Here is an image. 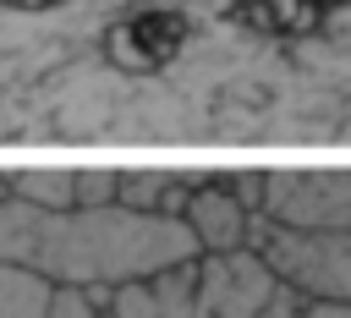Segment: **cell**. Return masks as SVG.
<instances>
[{"label":"cell","mask_w":351,"mask_h":318,"mask_svg":"<svg viewBox=\"0 0 351 318\" xmlns=\"http://www.w3.org/2000/svg\"><path fill=\"white\" fill-rule=\"evenodd\" d=\"M203 258L186 219L110 208H33L22 197L0 203V263H22L49 285H132Z\"/></svg>","instance_id":"obj_1"},{"label":"cell","mask_w":351,"mask_h":318,"mask_svg":"<svg viewBox=\"0 0 351 318\" xmlns=\"http://www.w3.org/2000/svg\"><path fill=\"white\" fill-rule=\"evenodd\" d=\"M252 247L307 302H351V230H285L263 219Z\"/></svg>","instance_id":"obj_2"},{"label":"cell","mask_w":351,"mask_h":318,"mask_svg":"<svg viewBox=\"0 0 351 318\" xmlns=\"http://www.w3.org/2000/svg\"><path fill=\"white\" fill-rule=\"evenodd\" d=\"M263 219L285 230H351V164L263 170Z\"/></svg>","instance_id":"obj_3"},{"label":"cell","mask_w":351,"mask_h":318,"mask_svg":"<svg viewBox=\"0 0 351 318\" xmlns=\"http://www.w3.org/2000/svg\"><path fill=\"white\" fill-rule=\"evenodd\" d=\"M280 274L258 247L241 252H203L197 258V291H192V318H258L263 302L274 296Z\"/></svg>","instance_id":"obj_4"},{"label":"cell","mask_w":351,"mask_h":318,"mask_svg":"<svg viewBox=\"0 0 351 318\" xmlns=\"http://www.w3.org/2000/svg\"><path fill=\"white\" fill-rule=\"evenodd\" d=\"M181 219H186L197 252H241V247H252V236L263 225V214L247 208L219 175H203V186L192 192V203H186Z\"/></svg>","instance_id":"obj_5"},{"label":"cell","mask_w":351,"mask_h":318,"mask_svg":"<svg viewBox=\"0 0 351 318\" xmlns=\"http://www.w3.org/2000/svg\"><path fill=\"white\" fill-rule=\"evenodd\" d=\"M192 291H197V258L181 269H165L154 280L115 285L110 307H115V318H192Z\"/></svg>","instance_id":"obj_6"},{"label":"cell","mask_w":351,"mask_h":318,"mask_svg":"<svg viewBox=\"0 0 351 318\" xmlns=\"http://www.w3.org/2000/svg\"><path fill=\"white\" fill-rule=\"evenodd\" d=\"M197 186H203V170H165V164H126L121 170V203L137 214L181 219Z\"/></svg>","instance_id":"obj_7"},{"label":"cell","mask_w":351,"mask_h":318,"mask_svg":"<svg viewBox=\"0 0 351 318\" xmlns=\"http://www.w3.org/2000/svg\"><path fill=\"white\" fill-rule=\"evenodd\" d=\"M11 197L33 203V208H77V164H22L5 170Z\"/></svg>","instance_id":"obj_8"},{"label":"cell","mask_w":351,"mask_h":318,"mask_svg":"<svg viewBox=\"0 0 351 318\" xmlns=\"http://www.w3.org/2000/svg\"><path fill=\"white\" fill-rule=\"evenodd\" d=\"M55 285L22 263H0V318H49Z\"/></svg>","instance_id":"obj_9"},{"label":"cell","mask_w":351,"mask_h":318,"mask_svg":"<svg viewBox=\"0 0 351 318\" xmlns=\"http://www.w3.org/2000/svg\"><path fill=\"white\" fill-rule=\"evenodd\" d=\"M110 296H115L110 285H55L49 318H115Z\"/></svg>","instance_id":"obj_10"},{"label":"cell","mask_w":351,"mask_h":318,"mask_svg":"<svg viewBox=\"0 0 351 318\" xmlns=\"http://www.w3.org/2000/svg\"><path fill=\"white\" fill-rule=\"evenodd\" d=\"M121 203V164H77V208Z\"/></svg>","instance_id":"obj_11"},{"label":"cell","mask_w":351,"mask_h":318,"mask_svg":"<svg viewBox=\"0 0 351 318\" xmlns=\"http://www.w3.org/2000/svg\"><path fill=\"white\" fill-rule=\"evenodd\" d=\"M302 313H307V296H302V291H291V285L280 280V285H274V296L263 302V313H258V318H302Z\"/></svg>","instance_id":"obj_12"},{"label":"cell","mask_w":351,"mask_h":318,"mask_svg":"<svg viewBox=\"0 0 351 318\" xmlns=\"http://www.w3.org/2000/svg\"><path fill=\"white\" fill-rule=\"evenodd\" d=\"M302 318H351V302H307Z\"/></svg>","instance_id":"obj_13"},{"label":"cell","mask_w":351,"mask_h":318,"mask_svg":"<svg viewBox=\"0 0 351 318\" xmlns=\"http://www.w3.org/2000/svg\"><path fill=\"white\" fill-rule=\"evenodd\" d=\"M5 197H11V181H5V170H0V203H5Z\"/></svg>","instance_id":"obj_14"}]
</instances>
